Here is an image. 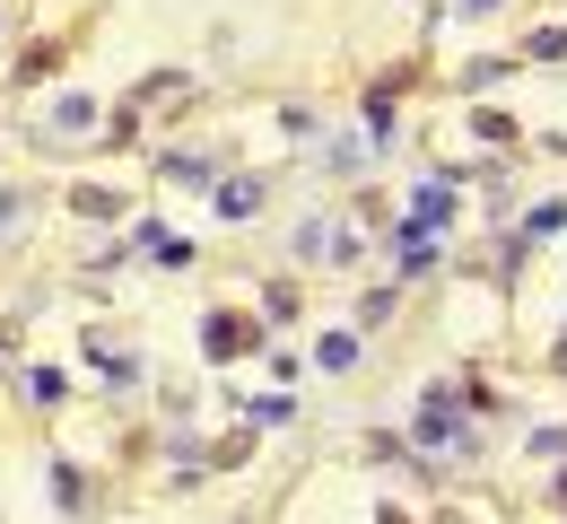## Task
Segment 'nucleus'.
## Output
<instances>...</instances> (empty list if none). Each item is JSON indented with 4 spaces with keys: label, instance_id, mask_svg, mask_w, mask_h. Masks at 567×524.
Here are the masks:
<instances>
[{
    "label": "nucleus",
    "instance_id": "obj_6",
    "mask_svg": "<svg viewBox=\"0 0 567 524\" xmlns=\"http://www.w3.org/2000/svg\"><path fill=\"white\" fill-rule=\"evenodd\" d=\"M472 9H489V0H472Z\"/></svg>",
    "mask_w": 567,
    "mask_h": 524
},
{
    "label": "nucleus",
    "instance_id": "obj_3",
    "mask_svg": "<svg viewBox=\"0 0 567 524\" xmlns=\"http://www.w3.org/2000/svg\"><path fill=\"white\" fill-rule=\"evenodd\" d=\"M445 210H454V193H445V184H427L420 202H411V227H436Z\"/></svg>",
    "mask_w": 567,
    "mask_h": 524
},
{
    "label": "nucleus",
    "instance_id": "obj_2",
    "mask_svg": "<svg viewBox=\"0 0 567 524\" xmlns=\"http://www.w3.org/2000/svg\"><path fill=\"white\" fill-rule=\"evenodd\" d=\"M436 263V236L427 227H402V271H427Z\"/></svg>",
    "mask_w": 567,
    "mask_h": 524
},
{
    "label": "nucleus",
    "instance_id": "obj_5",
    "mask_svg": "<svg viewBox=\"0 0 567 524\" xmlns=\"http://www.w3.org/2000/svg\"><path fill=\"white\" fill-rule=\"evenodd\" d=\"M96 114H87V96H62V114H53V132H87Z\"/></svg>",
    "mask_w": 567,
    "mask_h": 524
},
{
    "label": "nucleus",
    "instance_id": "obj_1",
    "mask_svg": "<svg viewBox=\"0 0 567 524\" xmlns=\"http://www.w3.org/2000/svg\"><path fill=\"white\" fill-rule=\"evenodd\" d=\"M420 438H427V446H463V420H454L445 402H427V411H420Z\"/></svg>",
    "mask_w": 567,
    "mask_h": 524
},
{
    "label": "nucleus",
    "instance_id": "obj_4",
    "mask_svg": "<svg viewBox=\"0 0 567 524\" xmlns=\"http://www.w3.org/2000/svg\"><path fill=\"white\" fill-rule=\"evenodd\" d=\"M254 202H262V184H227V193H218V210H227V219H245Z\"/></svg>",
    "mask_w": 567,
    "mask_h": 524
}]
</instances>
